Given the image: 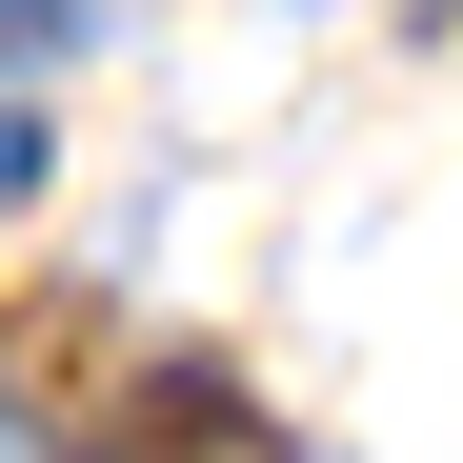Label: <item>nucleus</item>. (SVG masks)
<instances>
[{"mask_svg":"<svg viewBox=\"0 0 463 463\" xmlns=\"http://www.w3.org/2000/svg\"><path fill=\"white\" fill-rule=\"evenodd\" d=\"M0 202H41V121L21 101H0Z\"/></svg>","mask_w":463,"mask_h":463,"instance_id":"obj_2","label":"nucleus"},{"mask_svg":"<svg viewBox=\"0 0 463 463\" xmlns=\"http://www.w3.org/2000/svg\"><path fill=\"white\" fill-rule=\"evenodd\" d=\"M81 41V0H0V61H61Z\"/></svg>","mask_w":463,"mask_h":463,"instance_id":"obj_1","label":"nucleus"}]
</instances>
